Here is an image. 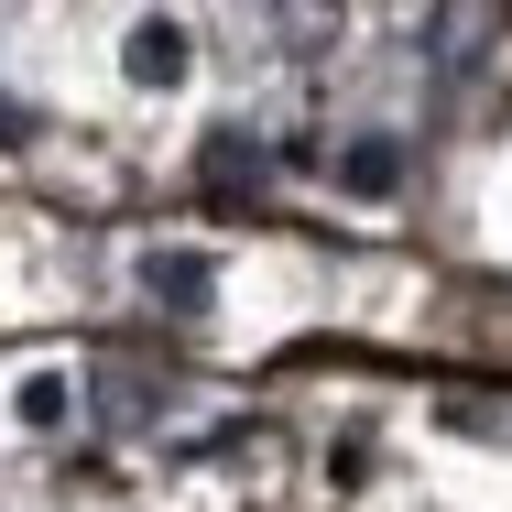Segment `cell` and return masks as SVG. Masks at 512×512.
<instances>
[{
	"label": "cell",
	"instance_id": "cell-7",
	"mask_svg": "<svg viewBox=\"0 0 512 512\" xmlns=\"http://www.w3.org/2000/svg\"><path fill=\"white\" fill-rule=\"evenodd\" d=\"M66 414H77V382L66 371H33L22 382V425H66Z\"/></svg>",
	"mask_w": 512,
	"mask_h": 512
},
{
	"label": "cell",
	"instance_id": "cell-2",
	"mask_svg": "<svg viewBox=\"0 0 512 512\" xmlns=\"http://www.w3.org/2000/svg\"><path fill=\"white\" fill-rule=\"evenodd\" d=\"M142 295H153L164 316H207L218 306V262L186 251V240H153V251H142Z\"/></svg>",
	"mask_w": 512,
	"mask_h": 512
},
{
	"label": "cell",
	"instance_id": "cell-6",
	"mask_svg": "<svg viewBox=\"0 0 512 512\" xmlns=\"http://www.w3.org/2000/svg\"><path fill=\"white\" fill-rule=\"evenodd\" d=\"M153 414H164V393L142 371H99V425H153Z\"/></svg>",
	"mask_w": 512,
	"mask_h": 512
},
{
	"label": "cell",
	"instance_id": "cell-8",
	"mask_svg": "<svg viewBox=\"0 0 512 512\" xmlns=\"http://www.w3.org/2000/svg\"><path fill=\"white\" fill-rule=\"evenodd\" d=\"M0 142H33V120H22V99H0Z\"/></svg>",
	"mask_w": 512,
	"mask_h": 512
},
{
	"label": "cell",
	"instance_id": "cell-1",
	"mask_svg": "<svg viewBox=\"0 0 512 512\" xmlns=\"http://www.w3.org/2000/svg\"><path fill=\"white\" fill-rule=\"evenodd\" d=\"M491 55H502V0H436V11H425V66H436L447 88H469Z\"/></svg>",
	"mask_w": 512,
	"mask_h": 512
},
{
	"label": "cell",
	"instance_id": "cell-4",
	"mask_svg": "<svg viewBox=\"0 0 512 512\" xmlns=\"http://www.w3.org/2000/svg\"><path fill=\"white\" fill-rule=\"evenodd\" d=\"M338 186H349V197H393V186H404V142H393V131H360V142L338 153Z\"/></svg>",
	"mask_w": 512,
	"mask_h": 512
},
{
	"label": "cell",
	"instance_id": "cell-3",
	"mask_svg": "<svg viewBox=\"0 0 512 512\" xmlns=\"http://www.w3.org/2000/svg\"><path fill=\"white\" fill-rule=\"evenodd\" d=\"M186 66H197V44H186V22H164V11H142V22L120 33V77H131V88H186Z\"/></svg>",
	"mask_w": 512,
	"mask_h": 512
},
{
	"label": "cell",
	"instance_id": "cell-5",
	"mask_svg": "<svg viewBox=\"0 0 512 512\" xmlns=\"http://www.w3.org/2000/svg\"><path fill=\"white\" fill-rule=\"evenodd\" d=\"M207 186H218V197H240V186H262V175H273V153H262V142H251V131H207Z\"/></svg>",
	"mask_w": 512,
	"mask_h": 512
}]
</instances>
